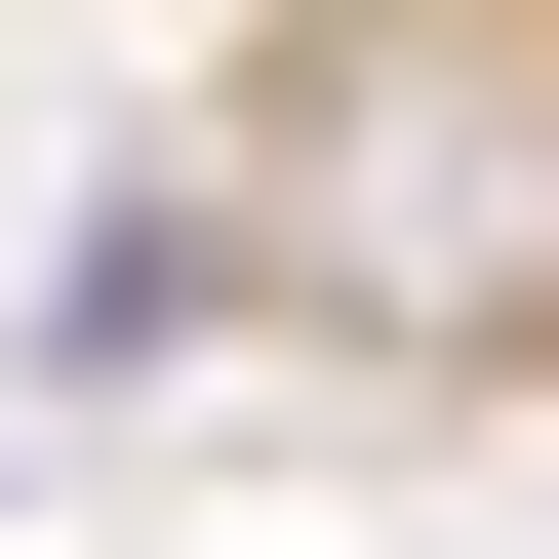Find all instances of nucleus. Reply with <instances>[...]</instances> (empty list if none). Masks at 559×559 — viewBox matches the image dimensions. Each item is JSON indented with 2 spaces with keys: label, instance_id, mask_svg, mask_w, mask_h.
<instances>
[{
  "label": "nucleus",
  "instance_id": "obj_1",
  "mask_svg": "<svg viewBox=\"0 0 559 559\" xmlns=\"http://www.w3.org/2000/svg\"><path fill=\"white\" fill-rule=\"evenodd\" d=\"M160 320H240V200H81L40 240V360H160Z\"/></svg>",
  "mask_w": 559,
  "mask_h": 559
}]
</instances>
